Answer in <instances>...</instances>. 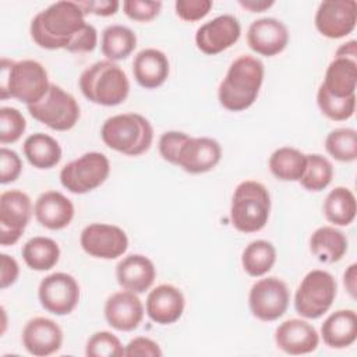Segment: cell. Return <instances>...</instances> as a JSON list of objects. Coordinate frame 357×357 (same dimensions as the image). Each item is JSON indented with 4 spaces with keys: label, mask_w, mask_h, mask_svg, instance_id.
<instances>
[{
    "label": "cell",
    "mask_w": 357,
    "mask_h": 357,
    "mask_svg": "<svg viewBox=\"0 0 357 357\" xmlns=\"http://www.w3.org/2000/svg\"><path fill=\"white\" fill-rule=\"evenodd\" d=\"M275 343L286 354L301 356L317 350L319 335L310 322L300 318H291L276 328Z\"/></svg>",
    "instance_id": "obj_20"
},
{
    "label": "cell",
    "mask_w": 357,
    "mask_h": 357,
    "mask_svg": "<svg viewBox=\"0 0 357 357\" xmlns=\"http://www.w3.org/2000/svg\"><path fill=\"white\" fill-rule=\"evenodd\" d=\"M162 1H148V0H126L123 1L124 14L138 22H149L156 18L160 13Z\"/></svg>",
    "instance_id": "obj_39"
},
{
    "label": "cell",
    "mask_w": 357,
    "mask_h": 357,
    "mask_svg": "<svg viewBox=\"0 0 357 357\" xmlns=\"http://www.w3.org/2000/svg\"><path fill=\"white\" fill-rule=\"evenodd\" d=\"M22 172V162L17 152L3 146L0 149V183L8 184L15 181Z\"/></svg>",
    "instance_id": "obj_42"
},
{
    "label": "cell",
    "mask_w": 357,
    "mask_h": 357,
    "mask_svg": "<svg viewBox=\"0 0 357 357\" xmlns=\"http://www.w3.org/2000/svg\"><path fill=\"white\" fill-rule=\"evenodd\" d=\"M271 173L282 181H298L305 170L307 155L293 146L278 148L269 156Z\"/></svg>",
    "instance_id": "obj_32"
},
{
    "label": "cell",
    "mask_w": 357,
    "mask_h": 357,
    "mask_svg": "<svg viewBox=\"0 0 357 357\" xmlns=\"http://www.w3.org/2000/svg\"><path fill=\"white\" fill-rule=\"evenodd\" d=\"M290 293L287 284L276 278L268 276L257 280L248 294L251 314L264 322H272L283 317L289 307Z\"/></svg>",
    "instance_id": "obj_10"
},
{
    "label": "cell",
    "mask_w": 357,
    "mask_h": 357,
    "mask_svg": "<svg viewBox=\"0 0 357 357\" xmlns=\"http://www.w3.org/2000/svg\"><path fill=\"white\" fill-rule=\"evenodd\" d=\"M29 114L54 131H68L79 120V105L61 86L50 84L46 95L36 103L26 106Z\"/></svg>",
    "instance_id": "obj_8"
},
{
    "label": "cell",
    "mask_w": 357,
    "mask_h": 357,
    "mask_svg": "<svg viewBox=\"0 0 357 357\" xmlns=\"http://www.w3.org/2000/svg\"><path fill=\"white\" fill-rule=\"evenodd\" d=\"M21 340L29 354L46 357L61 349L63 331L56 321L46 317H35L25 324Z\"/></svg>",
    "instance_id": "obj_18"
},
{
    "label": "cell",
    "mask_w": 357,
    "mask_h": 357,
    "mask_svg": "<svg viewBox=\"0 0 357 357\" xmlns=\"http://www.w3.org/2000/svg\"><path fill=\"white\" fill-rule=\"evenodd\" d=\"M276 262V248L271 241L254 240L241 254V265L245 273L252 278L266 275Z\"/></svg>",
    "instance_id": "obj_33"
},
{
    "label": "cell",
    "mask_w": 357,
    "mask_h": 357,
    "mask_svg": "<svg viewBox=\"0 0 357 357\" xmlns=\"http://www.w3.org/2000/svg\"><path fill=\"white\" fill-rule=\"evenodd\" d=\"M106 322L116 331L131 332L142 322L145 308L137 293L121 290L113 293L105 303Z\"/></svg>",
    "instance_id": "obj_19"
},
{
    "label": "cell",
    "mask_w": 357,
    "mask_h": 357,
    "mask_svg": "<svg viewBox=\"0 0 357 357\" xmlns=\"http://www.w3.org/2000/svg\"><path fill=\"white\" fill-rule=\"evenodd\" d=\"M88 22L77 1H56L38 13L29 26L32 40L42 49L68 50Z\"/></svg>",
    "instance_id": "obj_1"
},
{
    "label": "cell",
    "mask_w": 357,
    "mask_h": 357,
    "mask_svg": "<svg viewBox=\"0 0 357 357\" xmlns=\"http://www.w3.org/2000/svg\"><path fill=\"white\" fill-rule=\"evenodd\" d=\"M22 151L26 160L40 170L54 167L61 159L60 144L45 132H35L26 137Z\"/></svg>",
    "instance_id": "obj_28"
},
{
    "label": "cell",
    "mask_w": 357,
    "mask_h": 357,
    "mask_svg": "<svg viewBox=\"0 0 357 357\" xmlns=\"http://www.w3.org/2000/svg\"><path fill=\"white\" fill-rule=\"evenodd\" d=\"M33 213L40 226L49 230H61L71 223L74 205L64 194L49 190L42 192L35 201Z\"/></svg>",
    "instance_id": "obj_22"
},
{
    "label": "cell",
    "mask_w": 357,
    "mask_h": 357,
    "mask_svg": "<svg viewBox=\"0 0 357 357\" xmlns=\"http://www.w3.org/2000/svg\"><path fill=\"white\" fill-rule=\"evenodd\" d=\"M326 152L339 162L357 159V132L353 128H335L325 138Z\"/></svg>",
    "instance_id": "obj_35"
},
{
    "label": "cell",
    "mask_w": 357,
    "mask_h": 357,
    "mask_svg": "<svg viewBox=\"0 0 357 357\" xmlns=\"http://www.w3.org/2000/svg\"><path fill=\"white\" fill-rule=\"evenodd\" d=\"M343 284L347 290V293L356 298L357 293V265L351 264L343 273Z\"/></svg>",
    "instance_id": "obj_46"
},
{
    "label": "cell",
    "mask_w": 357,
    "mask_h": 357,
    "mask_svg": "<svg viewBox=\"0 0 357 357\" xmlns=\"http://www.w3.org/2000/svg\"><path fill=\"white\" fill-rule=\"evenodd\" d=\"M31 198L21 190H8L0 195V244L14 245L24 234L32 216Z\"/></svg>",
    "instance_id": "obj_11"
},
{
    "label": "cell",
    "mask_w": 357,
    "mask_h": 357,
    "mask_svg": "<svg viewBox=\"0 0 357 357\" xmlns=\"http://www.w3.org/2000/svg\"><path fill=\"white\" fill-rule=\"evenodd\" d=\"M77 3L82 8L85 15L93 14L99 17L114 15L120 7V3L117 0H84Z\"/></svg>",
    "instance_id": "obj_44"
},
{
    "label": "cell",
    "mask_w": 357,
    "mask_h": 357,
    "mask_svg": "<svg viewBox=\"0 0 357 357\" xmlns=\"http://www.w3.org/2000/svg\"><path fill=\"white\" fill-rule=\"evenodd\" d=\"M156 268L153 262L142 254L124 257L116 266L117 283L128 291L145 293L155 282Z\"/></svg>",
    "instance_id": "obj_23"
},
{
    "label": "cell",
    "mask_w": 357,
    "mask_h": 357,
    "mask_svg": "<svg viewBox=\"0 0 357 357\" xmlns=\"http://www.w3.org/2000/svg\"><path fill=\"white\" fill-rule=\"evenodd\" d=\"M322 211L333 226H349L356 219V197L347 187H335L326 195Z\"/></svg>",
    "instance_id": "obj_29"
},
{
    "label": "cell",
    "mask_w": 357,
    "mask_h": 357,
    "mask_svg": "<svg viewBox=\"0 0 357 357\" xmlns=\"http://www.w3.org/2000/svg\"><path fill=\"white\" fill-rule=\"evenodd\" d=\"M335 57H344L350 60H357V42L356 40H349L343 45H340L336 49Z\"/></svg>",
    "instance_id": "obj_48"
},
{
    "label": "cell",
    "mask_w": 357,
    "mask_h": 357,
    "mask_svg": "<svg viewBox=\"0 0 357 357\" xmlns=\"http://www.w3.org/2000/svg\"><path fill=\"white\" fill-rule=\"evenodd\" d=\"M333 178V166L325 156L319 153L307 155L305 170L298 180L303 188L312 192L325 190Z\"/></svg>",
    "instance_id": "obj_34"
},
{
    "label": "cell",
    "mask_w": 357,
    "mask_h": 357,
    "mask_svg": "<svg viewBox=\"0 0 357 357\" xmlns=\"http://www.w3.org/2000/svg\"><path fill=\"white\" fill-rule=\"evenodd\" d=\"M21 254L28 268L43 272L52 269L59 262L60 248L53 238L36 236L24 244Z\"/></svg>",
    "instance_id": "obj_31"
},
{
    "label": "cell",
    "mask_w": 357,
    "mask_h": 357,
    "mask_svg": "<svg viewBox=\"0 0 357 357\" xmlns=\"http://www.w3.org/2000/svg\"><path fill=\"white\" fill-rule=\"evenodd\" d=\"M265 68L259 59L243 54L229 67L218 89V99L222 107L229 112H243L257 100Z\"/></svg>",
    "instance_id": "obj_2"
},
{
    "label": "cell",
    "mask_w": 357,
    "mask_h": 357,
    "mask_svg": "<svg viewBox=\"0 0 357 357\" xmlns=\"http://www.w3.org/2000/svg\"><path fill=\"white\" fill-rule=\"evenodd\" d=\"M100 138L106 146L127 156L145 153L153 141V128L139 113H121L105 120Z\"/></svg>",
    "instance_id": "obj_5"
},
{
    "label": "cell",
    "mask_w": 357,
    "mask_h": 357,
    "mask_svg": "<svg viewBox=\"0 0 357 357\" xmlns=\"http://www.w3.org/2000/svg\"><path fill=\"white\" fill-rule=\"evenodd\" d=\"M337 293L335 278L324 269L310 271L294 294V308L307 319H318L332 307Z\"/></svg>",
    "instance_id": "obj_7"
},
{
    "label": "cell",
    "mask_w": 357,
    "mask_h": 357,
    "mask_svg": "<svg viewBox=\"0 0 357 357\" xmlns=\"http://www.w3.org/2000/svg\"><path fill=\"white\" fill-rule=\"evenodd\" d=\"M222 146L209 137H188L178 151L176 166L190 174L211 172L220 162Z\"/></svg>",
    "instance_id": "obj_16"
},
{
    "label": "cell",
    "mask_w": 357,
    "mask_h": 357,
    "mask_svg": "<svg viewBox=\"0 0 357 357\" xmlns=\"http://www.w3.org/2000/svg\"><path fill=\"white\" fill-rule=\"evenodd\" d=\"M317 31L329 39H340L351 33L357 24V3L354 0H326L315 13Z\"/></svg>",
    "instance_id": "obj_14"
},
{
    "label": "cell",
    "mask_w": 357,
    "mask_h": 357,
    "mask_svg": "<svg viewBox=\"0 0 357 357\" xmlns=\"http://www.w3.org/2000/svg\"><path fill=\"white\" fill-rule=\"evenodd\" d=\"M238 4L251 13H264L265 10L271 8L275 4V1L273 0H238Z\"/></svg>",
    "instance_id": "obj_47"
},
{
    "label": "cell",
    "mask_w": 357,
    "mask_h": 357,
    "mask_svg": "<svg viewBox=\"0 0 357 357\" xmlns=\"http://www.w3.org/2000/svg\"><path fill=\"white\" fill-rule=\"evenodd\" d=\"M349 243L343 231L335 226H321L310 237V251L324 264H335L340 261Z\"/></svg>",
    "instance_id": "obj_27"
},
{
    "label": "cell",
    "mask_w": 357,
    "mask_h": 357,
    "mask_svg": "<svg viewBox=\"0 0 357 357\" xmlns=\"http://www.w3.org/2000/svg\"><path fill=\"white\" fill-rule=\"evenodd\" d=\"M188 134L183 131H166L159 138V153L163 160L176 165L177 155L183 144L188 139Z\"/></svg>",
    "instance_id": "obj_41"
},
{
    "label": "cell",
    "mask_w": 357,
    "mask_h": 357,
    "mask_svg": "<svg viewBox=\"0 0 357 357\" xmlns=\"http://www.w3.org/2000/svg\"><path fill=\"white\" fill-rule=\"evenodd\" d=\"M287 26L272 17L259 18L251 22L247 31V43L252 52L265 57L282 53L289 45Z\"/></svg>",
    "instance_id": "obj_17"
},
{
    "label": "cell",
    "mask_w": 357,
    "mask_h": 357,
    "mask_svg": "<svg viewBox=\"0 0 357 357\" xmlns=\"http://www.w3.org/2000/svg\"><path fill=\"white\" fill-rule=\"evenodd\" d=\"M18 262L7 254H0V287L4 290L14 284L18 279Z\"/></svg>",
    "instance_id": "obj_45"
},
{
    "label": "cell",
    "mask_w": 357,
    "mask_h": 357,
    "mask_svg": "<svg viewBox=\"0 0 357 357\" xmlns=\"http://www.w3.org/2000/svg\"><path fill=\"white\" fill-rule=\"evenodd\" d=\"M110 174V162L100 152H86L60 170L61 185L73 194H86L100 187Z\"/></svg>",
    "instance_id": "obj_9"
},
{
    "label": "cell",
    "mask_w": 357,
    "mask_h": 357,
    "mask_svg": "<svg viewBox=\"0 0 357 357\" xmlns=\"http://www.w3.org/2000/svg\"><path fill=\"white\" fill-rule=\"evenodd\" d=\"M325 91L336 98H347L356 95L357 88V60L335 57L321 84Z\"/></svg>",
    "instance_id": "obj_26"
},
{
    "label": "cell",
    "mask_w": 357,
    "mask_h": 357,
    "mask_svg": "<svg viewBox=\"0 0 357 357\" xmlns=\"http://www.w3.org/2000/svg\"><path fill=\"white\" fill-rule=\"evenodd\" d=\"M26 130V120L15 107L3 106L0 109V142L14 144Z\"/></svg>",
    "instance_id": "obj_38"
},
{
    "label": "cell",
    "mask_w": 357,
    "mask_h": 357,
    "mask_svg": "<svg viewBox=\"0 0 357 357\" xmlns=\"http://www.w3.org/2000/svg\"><path fill=\"white\" fill-rule=\"evenodd\" d=\"M170 64L167 56L153 47L142 49L132 61V74L139 86L155 89L163 85L169 77Z\"/></svg>",
    "instance_id": "obj_24"
},
{
    "label": "cell",
    "mask_w": 357,
    "mask_h": 357,
    "mask_svg": "<svg viewBox=\"0 0 357 357\" xmlns=\"http://www.w3.org/2000/svg\"><path fill=\"white\" fill-rule=\"evenodd\" d=\"M185 307L183 291L173 284H159L152 289L145 301L146 315L159 325L177 322Z\"/></svg>",
    "instance_id": "obj_21"
},
{
    "label": "cell",
    "mask_w": 357,
    "mask_h": 357,
    "mask_svg": "<svg viewBox=\"0 0 357 357\" xmlns=\"http://www.w3.org/2000/svg\"><path fill=\"white\" fill-rule=\"evenodd\" d=\"M38 297L47 312L67 315L75 310L79 301V284L74 276L66 272H54L40 280Z\"/></svg>",
    "instance_id": "obj_12"
},
{
    "label": "cell",
    "mask_w": 357,
    "mask_h": 357,
    "mask_svg": "<svg viewBox=\"0 0 357 357\" xmlns=\"http://www.w3.org/2000/svg\"><path fill=\"white\" fill-rule=\"evenodd\" d=\"M163 353L159 347V344L145 336H138L131 339L126 349H124V356L126 357H135V356H141V357H160Z\"/></svg>",
    "instance_id": "obj_43"
},
{
    "label": "cell",
    "mask_w": 357,
    "mask_h": 357,
    "mask_svg": "<svg viewBox=\"0 0 357 357\" xmlns=\"http://www.w3.org/2000/svg\"><path fill=\"white\" fill-rule=\"evenodd\" d=\"M317 105L324 116L333 121L349 120L356 112V95L347 98H336L319 85L317 92Z\"/></svg>",
    "instance_id": "obj_36"
},
{
    "label": "cell",
    "mask_w": 357,
    "mask_h": 357,
    "mask_svg": "<svg viewBox=\"0 0 357 357\" xmlns=\"http://www.w3.org/2000/svg\"><path fill=\"white\" fill-rule=\"evenodd\" d=\"M82 250L93 258L116 259L128 248L126 231L109 223H91L84 227L79 236Z\"/></svg>",
    "instance_id": "obj_13"
},
{
    "label": "cell",
    "mask_w": 357,
    "mask_h": 357,
    "mask_svg": "<svg viewBox=\"0 0 357 357\" xmlns=\"http://www.w3.org/2000/svg\"><path fill=\"white\" fill-rule=\"evenodd\" d=\"M212 6L213 3L211 0H177L174 3V10L183 21L195 22L206 17Z\"/></svg>",
    "instance_id": "obj_40"
},
{
    "label": "cell",
    "mask_w": 357,
    "mask_h": 357,
    "mask_svg": "<svg viewBox=\"0 0 357 357\" xmlns=\"http://www.w3.org/2000/svg\"><path fill=\"white\" fill-rule=\"evenodd\" d=\"M79 89L92 103L117 106L130 93V81L124 70L110 60H100L85 68L79 75Z\"/></svg>",
    "instance_id": "obj_4"
},
{
    "label": "cell",
    "mask_w": 357,
    "mask_h": 357,
    "mask_svg": "<svg viewBox=\"0 0 357 357\" xmlns=\"http://www.w3.org/2000/svg\"><path fill=\"white\" fill-rule=\"evenodd\" d=\"M321 337L332 349H344L357 339V314L354 310H337L321 325Z\"/></svg>",
    "instance_id": "obj_25"
},
{
    "label": "cell",
    "mask_w": 357,
    "mask_h": 357,
    "mask_svg": "<svg viewBox=\"0 0 357 357\" xmlns=\"http://www.w3.org/2000/svg\"><path fill=\"white\" fill-rule=\"evenodd\" d=\"M271 215V195L268 188L255 180L241 181L231 197L230 219L236 230L255 233L262 230Z\"/></svg>",
    "instance_id": "obj_6"
},
{
    "label": "cell",
    "mask_w": 357,
    "mask_h": 357,
    "mask_svg": "<svg viewBox=\"0 0 357 357\" xmlns=\"http://www.w3.org/2000/svg\"><path fill=\"white\" fill-rule=\"evenodd\" d=\"M46 68L36 60L13 61L6 57L0 63V98H14L26 106L39 102L49 91Z\"/></svg>",
    "instance_id": "obj_3"
},
{
    "label": "cell",
    "mask_w": 357,
    "mask_h": 357,
    "mask_svg": "<svg viewBox=\"0 0 357 357\" xmlns=\"http://www.w3.org/2000/svg\"><path fill=\"white\" fill-rule=\"evenodd\" d=\"M241 35V25L231 14L218 15L202 24L195 32L197 47L209 56L219 54L231 47Z\"/></svg>",
    "instance_id": "obj_15"
},
{
    "label": "cell",
    "mask_w": 357,
    "mask_h": 357,
    "mask_svg": "<svg viewBox=\"0 0 357 357\" xmlns=\"http://www.w3.org/2000/svg\"><path fill=\"white\" fill-rule=\"evenodd\" d=\"M123 343L120 339L107 331L95 332L86 342L85 354L88 357H121L124 356Z\"/></svg>",
    "instance_id": "obj_37"
},
{
    "label": "cell",
    "mask_w": 357,
    "mask_h": 357,
    "mask_svg": "<svg viewBox=\"0 0 357 357\" xmlns=\"http://www.w3.org/2000/svg\"><path fill=\"white\" fill-rule=\"evenodd\" d=\"M137 46V35L124 25H109L102 32L100 50L106 60L119 61L127 59Z\"/></svg>",
    "instance_id": "obj_30"
}]
</instances>
